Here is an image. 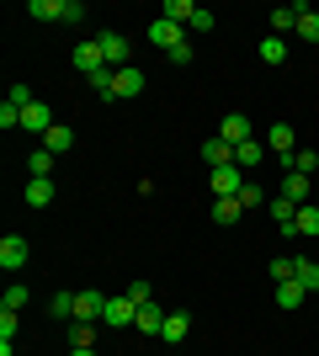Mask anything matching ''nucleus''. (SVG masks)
Listing matches in <instances>:
<instances>
[{
	"label": "nucleus",
	"mask_w": 319,
	"mask_h": 356,
	"mask_svg": "<svg viewBox=\"0 0 319 356\" xmlns=\"http://www.w3.org/2000/svg\"><path fill=\"white\" fill-rule=\"evenodd\" d=\"M32 22H85V6L80 0H27Z\"/></svg>",
	"instance_id": "f257e3e1"
},
{
	"label": "nucleus",
	"mask_w": 319,
	"mask_h": 356,
	"mask_svg": "<svg viewBox=\"0 0 319 356\" xmlns=\"http://www.w3.org/2000/svg\"><path fill=\"white\" fill-rule=\"evenodd\" d=\"M138 319V303L128 293H117V298H106V314H101V325H112V330H128Z\"/></svg>",
	"instance_id": "f03ea898"
},
{
	"label": "nucleus",
	"mask_w": 319,
	"mask_h": 356,
	"mask_svg": "<svg viewBox=\"0 0 319 356\" xmlns=\"http://www.w3.org/2000/svg\"><path fill=\"white\" fill-rule=\"evenodd\" d=\"M101 54H106V70H128V54H133V43H128L122 32H101Z\"/></svg>",
	"instance_id": "7ed1b4c3"
},
{
	"label": "nucleus",
	"mask_w": 319,
	"mask_h": 356,
	"mask_svg": "<svg viewBox=\"0 0 319 356\" xmlns=\"http://www.w3.org/2000/svg\"><path fill=\"white\" fill-rule=\"evenodd\" d=\"M208 186H213V197H240L245 192V170L240 165H224V170H213Z\"/></svg>",
	"instance_id": "20e7f679"
},
{
	"label": "nucleus",
	"mask_w": 319,
	"mask_h": 356,
	"mask_svg": "<svg viewBox=\"0 0 319 356\" xmlns=\"http://www.w3.org/2000/svg\"><path fill=\"white\" fill-rule=\"evenodd\" d=\"M149 43L170 54V48H181V43H186V32L176 27V22H165V16H160V22H149Z\"/></svg>",
	"instance_id": "39448f33"
},
{
	"label": "nucleus",
	"mask_w": 319,
	"mask_h": 356,
	"mask_svg": "<svg viewBox=\"0 0 319 356\" xmlns=\"http://www.w3.org/2000/svg\"><path fill=\"white\" fill-rule=\"evenodd\" d=\"M106 314V298L101 293H75V325H96Z\"/></svg>",
	"instance_id": "423d86ee"
},
{
	"label": "nucleus",
	"mask_w": 319,
	"mask_h": 356,
	"mask_svg": "<svg viewBox=\"0 0 319 356\" xmlns=\"http://www.w3.org/2000/svg\"><path fill=\"white\" fill-rule=\"evenodd\" d=\"M0 266H6V271H22V266H27V239H22V234H6V239H0Z\"/></svg>",
	"instance_id": "0eeeda50"
},
{
	"label": "nucleus",
	"mask_w": 319,
	"mask_h": 356,
	"mask_svg": "<svg viewBox=\"0 0 319 356\" xmlns=\"http://www.w3.org/2000/svg\"><path fill=\"white\" fill-rule=\"evenodd\" d=\"M75 70H80V74H96V70H106L101 38H91V43H80V48H75Z\"/></svg>",
	"instance_id": "6e6552de"
},
{
	"label": "nucleus",
	"mask_w": 319,
	"mask_h": 356,
	"mask_svg": "<svg viewBox=\"0 0 319 356\" xmlns=\"http://www.w3.org/2000/svg\"><path fill=\"white\" fill-rule=\"evenodd\" d=\"M266 213H272V223L282 229V234H293V218H298V202H293V197H282V192H277L272 202H266Z\"/></svg>",
	"instance_id": "1a4fd4ad"
},
{
	"label": "nucleus",
	"mask_w": 319,
	"mask_h": 356,
	"mask_svg": "<svg viewBox=\"0 0 319 356\" xmlns=\"http://www.w3.org/2000/svg\"><path fill=\"white\" fill-rule=\"evenodd\" d=\"M218 138H229V144L240 149L245 138H256V134H250V118H245V112H224V128H218Z\"/></svg>",
	"instance_id": "9d476101"
},
{
	"label": "nucleus",
	"mask_w": 319,
	"mask_h": 356,
	"mask_svg": "<svg viewBox=\"0 0 319 356\" xmlns=\"http://www.w3.org/2000/svg\"><path fill=\"white\" fill-rule=\"evenodd\" d=\"M186 335H192V314H181V309L165 314V330H160V341H165V346H181Z\"/></svg>",
	"instance_id": "9b49d317"
},
{
	"label": "nucleus",
	"mask_w": 319,
	"mask_h": 356,
	"mask_svg": "<svg viewBox=\"0 0 319 356\" xmlns=\"http://www.w3.org/2000/svg\"><path fill=\"white\" fill-rule=\"evenodd\" d=\"M202 160H208V170H224V165H234V144H229V138H208V144H202Z\"/></svg>",
	"instance_id": "f8f14e48"
},
{
	"label": "nucleus",
	"mask_w": 319,
	"mask_h": 356,
	"mask_svg": "<svg viewBox=\"0 0 319 356\" xmlns=\"http://www.w3.org/2000/svg\"><path fill=\"white\" fill-rule=\"evenodd\" d=\"M144 90V74L128 64V70H117V86H112V102H128V96H138Z\"/></svg>",
	"instance_id": "ddd939ff"
},
{
	"label": "nucleus",
	"mask_w": 319,
	"mask_h": 356,
	"mask_svg": "<svg viewBox=\"0 0 319 356\" xmlns=\"http://www.w3.org/2000/svg\"><path fill=\"white\" fill-rule=\"evenodd\" d=\"M133 325H138V335H160V330H165V309H160V303H144Z\"/></svg>",
	"instance_id": "4468645a"
},
{
	"label": "nucleus",
	"mask_w": 319,
	"mask_h": 356,
	"mask_svg": "<svg viewBox=\"0 0 319 356\" xmlns=\"http://www.w3.org/2000/svg\"><path fill=\"white\" fill-rule=\"evenodd\" d=\"M54 202V176H32L27 181V208H48Z\"/></svg>",
	"instance_id": "2eb2a0df"
},
{
	"label": "nucleus",
	"mask_w": 319,
	"mask_h": 356,
	"mask_svg": "<svg viewBox=\"0 0 319 356\" xmlns=\"http://www.w3.org/2000/svg\"><path fill=\"white\" fill-rule=\"evenodd\" d=\"M43 149L48 154H64V149H75V128H64V122H54L43 134Z\"/></svg>",
	"instance_id": "dca6fc26"
},
{
	"label": "nucleus",
	"mask_w": 319,
	"mask_h": 356,
	"mask_svg": "<svg viewBox=\"0 0 319 356\" xmlns=\"http://www.w3.org/2000/svg\"><path fill=\"white\" fill-rule=\"evenodd\" d=\"M266 149H272V154H282V160H288L293 149H298V138H293V128H288V122H277L272 134H266Z\"/></svg>",
	"instance_id": "f3484780"
},
{
	"label": "nucleus",
	"mask_w": 319,
	"mask_h": 356,
	"mask_svg": "<svg viewBox=\"0 0 319 356\" xmlns=\"http://www.w3.org/2000/svg\"><path fill=\"white\" fill-rule=\"evenodd\" d=\"M22 128H27V134H48V128H54V118H48V106H43V102H32L27 112H22Z\"/></svg>",
	"instance_id": "a211bd4d"
},
{
	"label": "nucleus",
	"mask_w": 319,
	"mask_h": 356,
	"mask_svg": "<svg viewBox=\"0 0 319 356\" xmlns=\"http://www.w3.org/2000/svg\"><path fill=\"white\" fill-rule=\"evenodd\" d=\"M266 160V144H261V138H245L240 149H234V165H240V170H250V165H261Z\"/></svg>",
	"instance_id": "6ab92c4d"
},
{
	"label": "nucleus",
	"mask_w": 319,
	"mask_h": 356,
	"mask_svg": "<svg viewBox=\"0 0 319 356\" xmlns=\"http://www.w3.org/2000/svg\"><path fill=\"white\" fill-rule=\"evenodd\" d=\"M293 277L304 282V293H319V261H309V255H298V261H293Z\"/></svg>",
	"instance_id": "aec40b11"
},
{
	"label": "nucleus",
	"mask_w": 319,
	"mask_h": 356,
	"mask_svg": "<svg viewBox=\"0 0 319 356\" xmlns=\"http://www.w3.org/2000/svg\"><path fill=\"white\" fill-rule=\"evenodd\" d=\"M293 234H309V239L319 234V202H304V208H298V218H293Z\"/></svg>",
	"instance_id": "412c9836"
},
{
	"label": "nucleus",
	"mask_w": 319,
	"mask_h": 356,
	"mask_svg": "<svg viewBox=\"0 0 319 356\" xmlns=\"http://www.w3.org/2000/svg\"><path fill=\"white\" fill-rule=\"evenodd\" d=\"M192 11H197L192 0H165V6H160V16H165V22H176V27H192Z\"/></svg>",
	"instance_id": "4be33fe9"
},
{
	"label": "nucleus",
	"mask_w": 319,
	"mask_h": 356,
	"mask_svg": "<svg viewBox=\"0 0 319 356\" xmlns=\"http://www.w3.org/2000/svg\"><path fill=\"white\" fill-rule=\"evenodd\" d=\"M261 59H266V64H288V38L266 32V38H261Z\"/></svg>",
	"instance_id": "5701e85b"
},
{
	"label": "nucleus",
	"mask_w": 319,
	"mask_h": 356,
	"mask_svg": "<svg viewBox=\"0 0 319 356\" xmlns=\"http://www.w3.org/2000/svg\"><path fill=\"white\" fill-rule=\"evenodd\" d=\"M282 197H293V202L304 208V202H309V176H298V170H288V176H282Z\"/></svg>",
	"instance_id": "b1692460"
},
{
	"label": "nucleus",
	"mask_w": 319,
	"mask_h": 356,
	"mask_svg": "<svg viewBox=\"0 0 319 356\" xmlns=\"http://www.w3.org/2000/svg\"><path fill=\"white\" fill-rule=\"evenodd\" d=\"M85 86L101 96V102H112V86H117V70H96V74H85Z\"/></svg>",
	"instance_id": "393cba45"
},
{
	"label": "nucleus",
	"mask_w": 319,
	"mask_h": 356,
	"mask_svg": "<svg viewBox=\"0 0 319 356\" xmlns=\"http://www.w3.org/2000/svg\"><path fill=\"white\" fill-rule=\"evenodd\" d=\"M288 170H298V176H314V170H319V154H314V149H293V154H288Z\"/></svg>",
	"instance_id": "a878e982"
},
{
	"label": "nucleus",
	"mask_w": 319,
	"mask_h": 356,
	"mask_svg": "<svg viewBox=\"0 0 319 356\" xmlns=\"http://www.w3.org/2000/svg\"><path fill=\"white\" fill-rule=\"evenodd\" d=\"M304 282H298V277H293V282H277V303H282V309H298V303H304Z\"/></svg>",
	"instance_id": "bb28decb"
},
{
	"label": "nucleus",
	"mask_w": 319,
	"mask_h": 356,
	"mask_svg": "<svg viewBox=\"0 0 319 356\" xmlns=\"http://www.w3.org/2000/svg\"><path fill=\"white\" fill-rule=\"evenodd\" d=\"M272 32L282 38V32H298V6H277L272 11Z\"/></svg>",
	"instance_id": "cd10ccee"
},
{
	"label": "nucleus",
	"mask_w": 319,
	"mask_h": 356,
	"mask_svg": "<svg viewBox=\"0 0 319 356\" xmlns=\"http://www.w3.org/2000/svg\"><path fill=\"white\" fill-rule=\"evenodd\" d=\"M96 346V325H75L69 319V351H91Z\"/></svg>",
	"instance_id": "c85d7f7f"
},
{
	"label": "nucleus",
	"mask_w": 319,
	"mask_h": 356,
	"mask_svg": "<svg viewBox=\"0 0 319 356\" xmlns=\"http://www.w3.org/2000/svg\"><path fill=\"white\" fill-rule=\"evenodd\" d=\"M298 38H304V43H319V11L298 6Z\"/></svg>",
	"instance_id": "c756f323"
},
{
	"label": "nucleus",
	"mask_w": 319,
	"mask_h": 356,
	"mask_svg": "<svg viewBox=\"0 0 319 356\" xmlns=\"http://www.w3.org/2000/svg\"><path fill=\"white\" fill-rule=\"evenodd\" d=\"M240 197H218V202H213V223H234V218H240Z\"/></svg>",
	"instance_id": "7c9ffc66"
},
{
	"label": "nucleus",
	"mask_w": 319,
	"mask_h": 356,
	"mask_svg": "<svg viewBox=\"0 0 319 356\" xmlns=\"http://www.w3.org/2000/svg\"><path fill=\"white\" fill-rule=\"evenodd\" d=\"M16 309H27V287H22V282L6 287V298H0V314H16Z\"/></svg>",
	"instance_id": "2f4dec72"
},
{
	"label": "nucleus",
	"mask_w": 319,
	"mask_h": 356,
	"mask_svg": "<svg viewBox=\"0 0 319 356\" xmlns=\"http://www.w3.org/2000/svg\"><path fill=\"white\" fill-rule=\"evenodd\" d=\"M27 170H32V176H48V170H54V154H48V149H32V154H27Z\"/></svg>",
	"instance_id": "473e14b6"
},
{
	"label": "nucleus",
	"mask_w": 319,
	"mask_h": 356,
	"mask_svg": "<svg viewBox=\"0 0 319 356\" xmlns=\"http://www.w3.org/2000/svg\"><path fill=\"white\" fill-rule=\"evenodd\" d=\"M266 202H272V197L261 192V186H250V181H245V192H240V208L250 213V208H266Z\"/></svg>",
	"instance_id": "72a5a7b5"
},
{
	"label": "nucleus",
	"mask_w": 319,
	"mask_h": 356,
	"mask_svg": "<svg viewBox=\"0 0 319 356\" xmlns=\"http://www.w3.org/2000/svg\"><path fill=\"white\" fill-rule=\"evenodd\" d=\"M266 277H272V282H293V261H288V255H277L272 266H266Z\"/></svg>",
	"instance_id": "f704fd0d"
},
{
	"label": "nucleus",
	"mask_w": 319,
	"mask_h": 356,
	"mask_svg": "<svg viewBox=\"0 0 319 356\" xmlns=\"http://www.w3.org/2000/svg\"><path fill=\"white\" fill-rule=\"evenodd\" d=\"M192 27H197V32H213V27H218V11H208V6H197V11H192Z\"/></svg>",
	"instance_id": "c9c22d12"
},
{
	"label": "nucleus",
	"mask_w": 319,
	"mask_h": 356,
	"mask_svg": "<svg viewBox=\"0 0 319 356\" xmlns=\"http://www.w3.org/2000/svg\"><path fill=\"white\" fill-rule=\"evenodd\" d=\"M0 128H22V106L0 102Z\"/></svg>",
	"instance_id": "e433bc0d"
},
{
	"label": "nucleus",
	"mask_w": 319,
	"mask_h": 356,
	"mask_svg": "<svg viewBox=\"0 0 319 356\" xmlns=\"http://www.w3.org/2000/svg\"><path fill=\"white\" fill-rule=\"evenodd\" d=\"M128 298H133L138 309H144V303H154V298H149V282H128Z\"/></svg>",
	"instance_id": "4c0bfd02"
},
{
	"label": "nucleus",
	"mask_w": 319,
	"mask_h": 356,
	"mask_svg": "<svg viewBox=\"0 0 319 356\" xmlns=\"http://www.w3.org/2000/svg\"><path fill=\"white\" fill-rule=\"evenodd\" d=\"M6 102H11V106H22V112H27V106H32V90H27V86H11V96H6Z\"/></svg>",
	"instance_id": "58836bf2"
},
{
	"label": "nucleus",
	"mask_w": 319,
	"mask_h": 356,
	"mask_svg": "<svg viewBox=\"0 0 319 356\" xmlns=\"http://www.w3.org/2000/svg\"><path fill=\"white\" fill-rule=\"evenodd\" d=\"M165 59H170V64H192V43H181V48H170Z\"/></svg>",
	"instance_id": "ea45409f"
},
{
	"label": "nucleus",
	"mask_w": 319,
	"mask_h": 356,
	"mask_svg": "<svg viewBox=\"0 0 319 356\" xmlns=\"http://www.w3.org/2000/svg\"><path fill=\"white\" fill-rule=\"evenodd\" d=\"M69 356H96V346H91V351H69Z\"/></svg>",
	"instance_id": "a19ab883"
}]
</instances>
